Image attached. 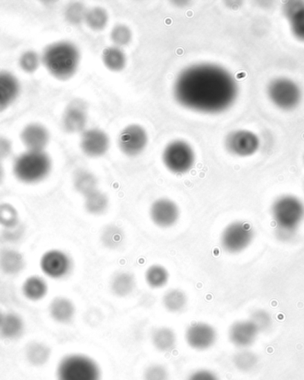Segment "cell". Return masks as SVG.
<instances>
[{
  "label": "cell",
  "mask_w": 304,
  "mask_h": 380,
  "mask_svg": "<svg viewBox=\"0 0 304 380\" xmlns=\"http://www.w3.org/2000/svg\"><path fill=\"white\" fill-rule=\"evenodd\" d=\"M187 380H220L218 376L212 370L207 369H200L195 370L190 376L188 377Z\"/></svg>",
  "instance_id": "42"
},
{
  "label": "cell",
  "mask_w": 304,
  "mask_h": 380,
  "mask_svg": "<svg viewBox=\"0 0 304 380\" xmlns=\"http://www.w3.org/2000/svg\"><path fill=\"white\" fill-rule=\"evenodd\" d=\"M304 6V1L301 0H292V1H287L284 3L283 11L285 17L289 19L292 15L296 14L298 10Z\"/></svg>",
  "instance_id": "44"
},
{
  "label": "cell",
  "mask_w": 304,
  "mask_h": 380,
  "mask_svg": "<svg viewBox=\"0 0 304 380\" xmlns=\"http://www.w3.org/2000/svg\"><path fill=\"white\" fill-rule=\"evenodd\" d=\"M26 357L28 363L33 367H42L48 363L51 357V350L42 342L32 341L27 345Z\"/></svg>",
  "instance_id": "25"
},
{
  "label": "cell",
  "mask_w": 304,
  "mask_h": 380,
  "mask_svg": "<svg viewBox=\"0 0 304 380\" xmlns=\"http://www.w3.org/2000/svg\"><path fill=\"white\" fill-rule=\"evenodd\" d=\"M21 292L28 301H40L48 295V285L43 277L32 276L23 282Z\"/></svg>",
  "instance_id": "23"
},
{
  "label": "cell",
  "mask_w": 304,
  "mask_h": 380,
  "mask_svg": "<svg viewBox=\"0 0 304 380\" xmlns=\"http://www.w3.org/2000/svg\"><path fill=\"white\" fill-rule=\"evenodd\" d=\"M124 234L119 227L113 225L104 227L102 234V242L107 248L116 249L122 244Z\"/></svg>",
  "instance_id": "33"
},
{
  "label": "cell",
  "mask_w": 304,
  "mask_h": 380,
  "mask_svg": "<svg viewBox=\"0 0 304 380\" xmlns=\"http://www.w3.org/2000/svg\"><path fill=\"white\" fill-rule=\"evenodd\" d=\"M296 231H294V230H287L276 227V236H277L278 240H281L282 242L291 241L294 236H296Z\"/></svg>",
  "instance_id": "45"
},
{
  "label": "cell",
  "mask_w": 304,
  "mask_h": 380,
  "mask_svg": "<svg viewBox=\"0 0 304 380\" xmlns=\"http://www.w3.org/2000/svg\"><path fill=\"white\" fill-rule=\"evenodd\" d=\"M173 93L182 107L200 113L217 114L234 104L238 86L226 68L213 64H198L179 73Z\"/></svg>",
  "instance_id": "1"
},
{
  "label": "cell",
  "mask_w": 304,
  "mask_h": 380,
  "mask_svg": "<svg viewBox=\"0 0 304 380\" xmlns=\"http://www.w3.org/2000/svg\"><path fill=\"white\" fill-rule=\"evenodd\" d=\"M145 281L152 289L165 287L169 281V272L165 267L160 264H153L145 271Z\"/></svg>",
  "instance_id": "30"
},
{
  "label": "cell",
  "mask_w": 304,
  "mask_h": 380,
  "mask_svg": "<svg viewBox=\"0 0 304 380\" xmlns=\"http://www.w3.org/2000/svg\"><path fill=\"white\" fill-rule=\"evenodd\" d=\"M23 234L24 227L19 224V225L11 227V229H4V231L2 233V238L6 241L15 243L19 241L23 238Z\"/></svg>",
  "instance_id": "41"
},
{
  "label": "cell",
  "mask_w": 304,
  "mask_h": 380,
  "mask_svg": "<svg viewBox=\"0 0 304 380\" xmlns=\"http://www.w3.org/2000/svg\"><path fill=\"white\" fill-rule=\"evenodd\" d=\"M291 31L298 40L304 41V6L288 19Z\"/></svg>",
  "instance_id": "38"
},
{
  "label": "cell",
  "mask_w": 304,
  "mask_h": 380,
  "mask_svg": "<svg viewBox=\"0 0 304 380\" xmlns=\"http://www.w3.org/2000/svg\"><path fill=\"white\" fill-rule=\"evenodd\" d=\"M135 278L132 273L119 271L115 273L110 281L111 292L117 297L124 298L132 294L135 289Z\"/></svg>",
  "instance_id": "22"
},
{
  "label": "cell",
  "mask_w": 304,
  "mask_h": 380,
  "mask_svg": "<svg viewBox=\"0 0 304 380\" xmlns=\"http://www.w3.org/2000/svg\"><path fill=\"white\" fill-rule=\"evenodd\" d=\"M260 332L250 319L237 321L229 329V339L232 344L246 350L256 342Z\"/></svg>",
  "instance_id": "15"
},
{
  "label": "cell",
  "mask_w": 304,
  "mask_h": 380,
  "mask_svg": "<svg viewBox=\"0 0 304 380\" xmlns=\"http://www.w3.org/2000/svg\"><path fill=\"white\" fill-rule=\"evenodd\" d=\"M26 267V260L21 252L11 248L0 251V270L6 275H17Z\"/></svg>",
  "instance_id": "21"
},
{
  "label": "cell",
  "mask_w": 304,
  "mask_h": 380,
  "mask_svg": "<svg viewBox=\"0 0 304 380\" xmlns=\"http://www.w3.org/2000/svg\"><path fill=\"white\" fill-rule=\"evenodd\" d=\"M272 214L277 227L296 231L304 220V204L296 196H279L273 202Z\"/></svg>",
  "instance_id": "5"
},
{
  "label": "cell",
  "mask_w": 304,
  "mask_h": 380,
  "mask_svg": "<svg viewBox=\"0 0 304 380\" xmlns=\"http://www.w3.org/2000/svg\"><path fill=\"white\" fill-rule=\"evenodd\" d=\"M151 342L158 351L169 353L175 348L178 337L175 331L169 327H159L152 332Z\"/></svg>",
  "instance_id": "24"
},
{
  "label": "cell",
  "mask_w": 304,
  "mask_h": 380,
  "mask_svg": "<svg viewBox=\"0 0 304 380\" xmlns=\"http://www.w3.org/2000/svg\"><path fill=\"white\" fill-rule=\"evenodd\" d=\"M102 62L108 70L120 73L126 68V56L123 50L117 46H108L102 51Z\"/></svg>",
  "instance_id": "26"
},
{
  "label": "cell",
  "mask_w": 304,
  "mask_h": 380,
  "mask_svg": "<svg viewBox=\"0 0 304 380\" xmlns=\"http://www.w3.org/2000/svg\"><path fill=\"white\" fill-rule=\"evenodd\" d=\"M40 269L49 278L63 279L73 269V260L66 252L54 249L42 255Z\"/></svg>",
  "instance_id": "11"
},
{
  "label": "cell",
  "mask_w": 304,
  "mask_h": 380,
  "mask_svg": "<svg viewBox=\"0 0 304 380\" xmlns=\"http://www.w3.org/2000/svg\"><path fill=\"white\" fill-rule=\"evenodd\" d=\"M269 99L282 111L294 110L302 101V89L288 77H277L271 81L267 88Z\"/></svg>",
  "instance_id": "7"
},
{
  "label": "cell",
  "mask_w": 304,
  "mask_h": 380,
  "mask_svg": "<svg viewBox=\"0 0 304 380\" xmlns=\"http://www.w3.org/2000/svg\"><path fill=\"white\" fill-rule=\"evenodd\" d=\"M4 177H5L4 167H3L1 162H0V183L3 182V180H4Z\"/></svg>",
  "instance_id": "46"
},
{
  "label": "cell",
  "mask_w": 304,
  "mask_h": 380,
  "mask_svg": "<svg viewBox=\"0 0 304 380\" xmlns=\"http://www.w3.org/2000/svg\"><path fill=\"white\" fill-rule=\"evenodd\" d=\"M234 363L236 368L241 370V372H250L256 365L257 357L252 352L243 350L235 354Z\"/></svg>",
  "instance_id": "35"
},
{
  "label": "cell",
  "mask_w": 304,
  "mask_h": 380,
  "mask_svg": "<svg viewBox=\"0 0 304 380\" xmlns=\"http://www.w3.org/2000/svg\"><path fill=\"white\" fill-rule=\"evenodd\" d=\"M250 320L260 332H265L272 326V316L265 310H257L251 314Z\"/></svg>",
  "instance_id": "39"
},
{
  "label": "cell",
  "mask_w": 304,
  "mask_h": 380,
  "mask_svg": "<svg viewBox=\"0 0 304 380\" xmlns=\"http://www.w3.org/2000/svg\"><path fill=\"white\" fill-rule=\"evenodd\" d=\"M110 146V137L100 129L85 130L80 138V149L89 158L102 157L107 153Z\"/></svg>",
  "instance_id": "14"
},
{
  "label": "cell",
  "mask_w": 304,
  "mask_h": 380,
  "mask_svg": "<svg viewBox=\"0 0 304 380\" xmlns=\"http://www.w3.org/2000/svg\"><path fill=\"white\" fill-rule=\"evenodd\" d=\"M86 6L80 2H73L68 5L65 10V18L73 25H79L85 21L86 15Z\"/></svg>",
  "instance_id": "37"
},
{
  "label": "cell",
  "mask_w": 304,
  "mask_h": 380,
  "mask_svg": "<svg viewBox=\"0 0 304 380\" xmlns=\"http://www.w3.org/2000/svg\"><path fill=\"white\" fill-rule=\"evenodd\" d=\"M185 341L189 347L197 351L209 350L217 341L215 327L205 322L192 323L185 331Z\"/></svg>",
  "instance_id": "12"
},
{
  "label": "cell",
  "mask_w": 304,
  "mask_h": 380,
  "mask_svg": "<svg viewBox=\"0 0 304 380\" xmlns=\"http://www.w3.org/2000/svg\"><path fill=\"white\" fill-rule=\"evenodd\" d=\"M40 64H42L41 56L32 50L24 52L20 56L19 66L24 73L30 74L35 73L39 68Z\"/></svg>",
  "instance_id": "36"
},
{
  "label": "cell",
  "mask_w": 304,
  "mask_h": 380,
  "mask_svg": "<svg viewBox=\"0 0 304 380\" xmlns=\"http://www.w3.org/2000/svg\"><path fill=\"white\" fill-rule=\"evenodd\" d=\"M51 169V158L45 151H27L18 155L13 164L15 176L27 184L42 182Z\"/></svg>",
  "instance_id": "3"
},
{
  "label": "cell",
  "mask_w": 304,
  "mask_h": 380,
  "mask_svg": "<svg viewBox=\"0 0 304 380\" xmlns=\"http://www.w3.org/2000/svg\"><path fill=\"white\" fill-rule=\"evenodd\" d=\"M73 186L77 192L84 196L98 189L97 177L88 170L76 171L73 176Z\"/></svg>",
  "instance_id": "28"
},
{
  "label": "cell",
  "mask_w": 304,
  "mask_h": 380,
  "mask_svg": "<svg viewBox=\"0 0 304 380\" xmlns=\"http://www.w3.org/2000/svg\"><path fill=\"white\" fill-rule=\"evenodd\" d=\"M149 214L155 226L160 229H169L178 223L180 208L172 199L161 198L152 202Z\"/></svg>",
  "instance_id": "13"
},
{
  "label": "cell",
  "mask_w": 304,
  "mask_h": 380,
  "mask_svg": "<svg viewBox=\"0 0 304 380\" xmlns=\"http://www.w3.org/2000/svg\"><path fill=\"white\" fill-rule=\"evenodd\" d=\"M254 238V229L249 223L243 220H235L228 224L222 230L220 243L226 252L237 254L249 247Z\"/></svg>",
  "instance_id": "8"
},
{
  "label": "cell",
  "mask_w": 304,
  "mask_h": 380,
  "mask_svg": "<svg viewBox=\"0 0 304 380\" xmlns=\"http://www.w3.org/2000/svg\"><path fill=\"white\" fill-rule=\"evenodd\" d=\"M21 141L27 151H44L50 141V135L43 124H30L21 131Z\"/></svg>",
  "instance_id": "17"
},
{
  "label": "cell",
  "mask_w": 304,
  "mask_h": 380,
  "mask_svg": "<svg viewBox=\"0 0 304 380\" xmlns=\"http://www.w3.org/2000/svg\"><path fill=\"white\" fill-rule=\"evenodd\" d=\"M13 153V143L7 137L0 136V162L8 160Z\"/></svg>",
  "instance_id": "43"
},
{
  "label": "cell",
  "mask_w": 304,
  "mask_h": 380,
  "mask_svg": "<svg viewBox=\"0 0 304 380\" xmlns=\"http://www.w3.org/2000/svg\"><path fill=\"white\" fill-rule=\"evenodd\" d=\"M86 124H88V108L85 104L76 99L67 106L63 116V126L67 133H83Z\"/></svg>",
  "instance_id": "16"
},
{
  "label": "cell",
  "mask_w": 304,
  "mask_h": 380,
  "mask_svg": "<svg viewBox=\"0 0 304 380\" xmlns=\"http://www.w3.org/2000/svg\"><path fill=\"white\" fill-rule=\"evenodd\" d=\"M226 151L238 158L251 157L259 151L258 135L249 130H236L229 133L225 140Z\"/></svg>",
  "instance_id": "9"
},
{
  "label": "cell",
  "mask_w": 304,
  "mask_h": 380,
  "mask_svg": "<svg viewBox=\"0 0 304 380\" xmlns=\"http://www.w3.org/2000/svg\"><path fill=\"white\" fill-rule=\"evenodd\" d=\"M57 380H101L102 370L93 358L70 354L61 358L55 370Z\"/></svg>",
  "instance_id": "4"
},
{
  "label": "cell",
  "mask_w": 304,
  "mask_h": 380,
  "mask_svg": "<svg viewBox=\"0 0 304 380\" xmlns=\"http://www.w3.org/2000/svg\"><path fill=\"white\" fill-rule=\"evenodd\" d=\"M85 23L89 29L101 31L106 28L108 23V12L100 6L89 9L86 12Z\"/></svg>",
  "instance_id": "31"
},
{
  "label": "cell",
  "mask_w": 304,
  "mask_h": 380,
  "mask_svg": "<svg viewBox=\"0 0 304 380\" xmlns=\"http://www.w3.org/2000/svg\"><path fill=\"white\" fill-rule=\"evenodd\" d=\"M303 160H304V158H303Z\"/></svg>",
  "instance_id": "48"
},
{
  "label": "cell",
  "mask_w": 304,
  "mask_h": 380,
  "mask_svg": "<svg viewBox=\"0 0 304 380\" xmlns=\"http://www.w3.org/2000/svg\"><path fill=\"white\" fill-rule=\"evenodd\" d=\"M19 224L20 217L17 208L8 202L0 204V226L7 229L17 227Z\"/></svg>",
  "instance_id": "32"
},
{
  "label": "cell",
  "mask_w": 304,
  "mask_h": 380,
  "mask_svg": "<svg viewBox=\"0 0 304 380\" xmlns=\"http://www.w3.org/2000/svg\"><path fill=\"white\" fill-rule=\"evenodd\" d=\"M196 161V154L190 143L184 140L169 142L164 149L162 162L169 172L184 174L192 169Z\"/></svg>",
  "instance_id": "6"
},
{
  "label": "cell",
  "mask_w": 304,
  "mask_h": 380,
  "mask_svg": "<svg viewBox=\"0 0 304 380\" xmlns=\"http://www.w3.org/2000/svg\"><path fill=\"white\" fill-rule=\"evenodd\" d=\"M82 55L75 44L58 41L46 46L41 56L46 70L59 80H68L76 74Z\"/></svg>",
  "instance_id": "2"
},
{
  "label": "cell",
  "mask_w": 304,
  "mask_h": 380,
  "mask_svg": "<svg viewBox=\"0 0 304 380\" xmlns=\"http://www.w3.org/2000/svg\"><path fill=\"white\" fill-rule=\"evenodd\" d=\"M21 92L19 80L8 71H0V113L14 104Z\"/></svg>",
  "instance_id": "18"
},
{
  "label": "cell",
  "mask_w": 304,
  "mask_h": 380,
  "mask_svg": "<svg viewBox=\"0 0 304 380\" xmlns=\"http://www.w3.org/2000/svg\"><path fill=\"white\" fill-rule=\"evenodd\" d=\"M84 198H85L84 207H85L86 211L89 214H104L107 211L108 205H110V199H108V196L99 189L95 190V191L84 196Z\"/></svg>",
  "instance_id": "29"
},
{
  "label": "cell",
  "mask_w": 304,
  "mask_h": 380,
  "mask_svg": "<svg viewBox=\"0 0 304 380\" xmlns=\"http://www.w3.org/2000/svg\"><path fill=\"white\" fill-rule=\"evenodd\" d=\"M132 30L126 25H115L113 29L111 30V39L117 48H120L129 45L132 41Z\"/></svg>",
  "instance_id": "34"
},
{
  "label": "cell",
  "mask_w": 304,
  "mask_h": 380,
  "mask_svg": "<svg viewBox=\"0 0 304 380\" xmlns=\"http://www.w3.org/2000/svg\"><path fill=\"white\" fill-rule=\"evenodd\" d=\"M144 380H169V370L162 364H151L144 370Z\"/></svg>",
  "instance_id": "40"
},
{
  "label": "cell",
  "mask_w": 304,
  "mask_h": 380,
  "mask_svg": "<svg viewBox=\"0 0 304 380\" xmlns=\"http://www.w3.org/2000/svg\"><path fill=\"white\" fill-rule=\"evenodd\" d=\"M26 323L21 316L17 313L4 314L0 323V337L7 341H15L23 336Z\"/></svg>",
  "instance_id": "20"
},
{
  "label": "cell",
  "mask_w": 304,
  "mask_h": 380,
  "mask_svg": "<svg viewBox=\"0 0 304 380\" xmlns=\"http://www.w3.org/2000/svg\"><path fill=\"white\" fill-rule=\"evenodd\" d=\"M148 135L139 124H129L121 131L117 145L120 151L127 157H137L144 151L148 144Z\"/></svg>",
  "instance_id": "10"
},
{
  "label": "cell",
  "mask_w": 304,
  "mask_h": 380,
  "mask_svg": "<svg viewBox=\"0 0 304 380\" xmlns=\"http://www.w3.org/2000/svg\"><path fill=\"white\" fill-rule=\"evenodd\" d=\"M49 314L55 323L69 325L76 314V307L73 301L64 296L53 298L48 307Z\"/></svg>",
  "instance_id": "19"
},
{
  "label": "cell",
  "mask_w": 304,
  "mask_h": 380,
  "mask_svg": "<svg viewBox=\"0 0 304 380\" xmlns=\"http://www.w3.org/2000/svg\"><path fill=\"white\" fill-rule=\"evenodd\" d=\"M162 304L169 313H181L187 307L188 297L181 289H170L164 294Z\"/></svg>",
  "instance_id": "27"
},
{
  "label": "cell",
  "mask_w": 304,
  "mask_h": 380,
  "mask_svg": "<svg viewBox=\"0 0 304 380\" xmlns=\"http://www.w3.org/2000/svg\"><path fill=\"white\" fill-rule=\"evenodd\" d=\"M4 313L2 312L1 310H0V323H1L2 322V320H3V317H4Z\"/></svg>",
  "instance_id": "47"
}]
</instances>
